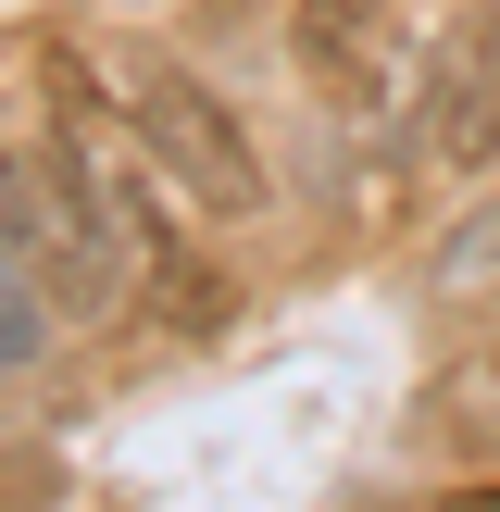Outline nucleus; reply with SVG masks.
I'll return each mask as SVG.
<instances>
[{
	"label": "nucleus",
	"instance_id": "nucleus-1",
	"mask_svg": "<svg viewBox=\"0 0 500 512\" xmlns=\"http://www.w3.org/2000/svg\"><path fill=\"white\" fill-rule=\"evenodd\" d=\"M125 138L150 150V163L175 175V188L200 200V213H263L275 200V175H263V150H250V113L213 88V75H188L175 50H150V63H125Z\"/></svg>",
	"mask_w": 500,
	"mask_h": 512
},
{
	"label": "nucleus",
	"instance_id": "nucleus-2",
	"mask_svg": "<svg viewBox=\"0 0 500 512\" xmlns=\"http://www.w3.org/2000/svg\"><path fill=\"white\" fill-rule=\"evenodd\" d=\"M438 512H500V488H463V500H438Z\"/></svg>",
	"mask_w": 500,
	"mask_h": 512
},
{
	"label": "nucleus",
	"instance_id": "nucleus-3",
	"mask_svg": "<svg viewBox=\"0 0 500 512\" xmlns=\"http://www.w3.org/2000/svg\"><path fill=\"white\" fill-rule=\"evenodd\" d=\"M0 313H13V300H0ZM13 350H25V325H0V363H13Z\"/></svg>",
	"mask_w": 500,
	"mask_h": 512
},
{
	"label": "nucleus",
	"instance_id": "nucleus-4",
	"mask_svg": "<svg viewBox=\"0 0 500 512\" xmlns=\"http://www.w3.org/2000/svg\"><path fill=\"white\" fill-rule=\"evenodd\" d=\"M488 375H500V338H488Z\"/></svg>",
	"mask_w": 500,
	"mask_h": 512
}]
</instances>
